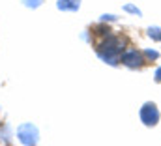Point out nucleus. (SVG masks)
I'll return each instance as SVG.
<instances>
[{
  "mask_svg": "<svg viewBox=\"0 0 161 146\" xmlns=\"http://www.w3.org/2000/svg\"><path fill=\"white\" fill-rule=\"evenodd\" d=\"M124 54V39L114 34H107L97 45V56L111 66H116Z\"/></svg>",
  "mask_w": 161,
  "mask_h": 146,
  "instance_id": "f257e3e1",
  "label": "nucleus"
},
{
  "mask_svg": "<svg viewBox=\"0 0 161 146\" xmlns=\"http://www.w3.org/2000/svg\"><path fill=\"white\" fill-rule=\"evenodd\" d=\"M17 139L23 143L25 146H36L40 143V131L34 124L26 122V124H21L19 129H17Z\"/></svg>",
  "mask_w": 161,
  "mask_h": 146,
  "instance_id": "f03ea898",
  "label": "nucleus"
},
{
  "mask_svg": "<svg viewBox=\"0 0 161 146\" xmlns=\"http://www.w3.org/2000/svg\"><path fill=\"white\" fill-rule=\"evenodd\" d=\"M139 116H141V122H142L144 126H148V127L158 126V122H159V110H158V105H156L154 101H146V103L141 107Z\"/></svg>",
  "mask_w": 161,
  "mask_h": 146,
  "instance_id": "7ed1b4c3",
  "label": "nucleus"
},
{
  "mask_svg": "<svg viewBox=\"0 0 161 146\" xmlns=\"http://www.w3.org/2000/svg\"><path fill=\"white\" fill-rule=\"evenodd\" d=\"M120 62L125 66V68H129V70H141V68L144 66L142 53H139L137 49H129V51H125V53L122 54Z\"/></svg>",
  "mask_w": 161,
  "mask_h": 146,
  "instance_id": "20e7f679",
  "label": "nucleus"
},
{
  "mask_svg": "<svg viewBox=\"0 0 161 146\" xmlns=\"http://www.w3.org/2000/svg\"><path fill=\"white\" fill-rule=\"evenodd\" d=\"M56 8L60 11H79L80 8V0H58Z\"/></svg>",
  "mask_w": 161,
  "mask_h": 146,
  "instance_id": "39448f33",
  "label": "nucleus"
},
{
  "mask_svg": "<svg viewBox=\"0 0 161 146\" xmlns=\"http://www.w3.org/2000/svg\"><path fill=\"white\" fill-rule=\"evenodd\" d=\"M148 37L154 41H161V26H150L148 28Z\"/></svg>",
  "mask_w": 161,
  "mask_h": 146,
  "instance_id": "423d86ee",
  "label": "nucleus"
},
{
  "mask_svg": "<svg viewBox=\"0 0 161 146\" xmlns=\"http://www.w3.org/2000/svg\"><path fill=\"white\" fill-rule=\"evenodd\" d=\"M124 11L133 13V15H142V13H141V9H139L137 6H133V4H125V6H124Z\"/></svg>",
  "mask_w": 161,
  "mask_h": 146,
  "instance_id": "0eeeda50",
  "label": "nucleus"
},
{
  "mask_svg": "<svg viewBox=\"0 0 161 146\" xmlns=\"http://www.w3.org/2000/svg\"><path fill=\"white\" fill-rule=\"evenodd\" d=\"M144 56L150 58V60H158V58H159V51H156V49H146V51H144Z\"/></svg>",
  "mask_w": 161,
  "mask_h": 146,
  "instance_id": "6e6552de",
  "label": "nucleus"
},
{
  "mask_svg": "<svg viewBox=\"0 0 161 146\" xmlns=\"http://www.w3.org/2000/svg\"><path fill=\"white\" fill-rule=\"evenodd\" d=\"M23 4H25L26 8H32V9H36V8H40L41 4H43V0H23Z\"/></svg>",
  "mask_w": 161,
  "mask_h": 146,
  "instance_id": "1a4fd4ad",
  "label": "nucleus"
},
{
  "mask_svg": "<svg viewBox=\"0 0 161 146\" xmlns=\"http://www.w3.org/2000/svg\"><path fill=\"white\" fill-rule=\"evenodd\" d=\"M101 21H116V15H101Z\"/></svg>",
  "mask_w": 161,
  "mask_h": 146,
  "instance_id": "9d476101",
  "label": "nucleus"
},
{
  "mask_svg": "<svg viewBox=\"0 0 161 146\" xmlns=\"http://www.w3.org/2000/svg\"><path fill=\"white\" fill-rule=\"evenodd\" d=\"M156 82H161V68L156 70Z\"/></svg>",
  "mask_w": 161,
  "mask_h": 146,
  "instance_id": "9b49d317",
  "label": "nucleus"
}]
</instances>
